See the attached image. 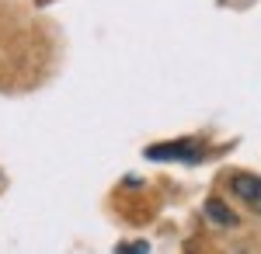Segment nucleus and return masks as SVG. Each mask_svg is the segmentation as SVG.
Listing matches in <instances>:
<instances>
[{
	"label": "nucleus",
	"instance_id": "nucleus-1",
	"mask_svg": "<svg viewBox=\"0 0 261 254\" xmlns=\"http://www.w3.org/2000/svg\"><path fill=\"white\" fill-rule=\"evenodd\" d=\"M146 157L150 160H185V164H195V160L205 157V150L195 139H174V143H153V146H146Z\"/></svg>",
	"mask_w": 261,
	"mask_h": 254
},
{
	"label": "nucleus",
	"instance_id": "nucleus-2",
	"mask_svg": "<svg viewBox=\"0 0 261 254\" xmlns=\"http://www.w3.org/2000/svg\"><path fill=\"white\" fill-rule=\"evenodd\" d=\"M230 192L241 198L244 206H251V209L261 216V177H254V174H233V177H230Z\"/></svg>",
	"mask_w": 261,
	"mask_h": 254
},
{
	"label": "nucleus",
	"instance_id": "nucleus-3",
	"mask_svg": "<svg viewBox=\"0 0 261 254\" xmlns=\"http://www.w3.org/2000/svg\"><path fill=\"white\" fill-rule=\"evenodd\" d=\"M205 216H209L216 226H237V213H230L220 198H209V202H205Z\"/></svg>",
	"mask_w": 261,
	"mask_h": 254
}]
</instances>
